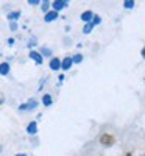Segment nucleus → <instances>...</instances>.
I'll list each match as a JSON object with an SVG mask.
<instances>
[{
	"label": "nucleus",
	"mask_w": 145,
	"mask_h": 156,
	"mask_svg": "<svg viewBox=\"0 0 145 156\" xmlns=\"http://www.w3.org/2000/svg\"><path fill=\"white\" fill-rule=\"evenodd\" d=\"M100 144H101L103 147H112V145L115 144V137H114L112 134L104 133V134H101V137H100Z\"/></svg>",
	"instance_id": "nucleus-1"
},
{
	"label": "nucleus",
	"mask_w": 145,
	"mask_h": 156,
	"mask_svg": "<svg viewBox=\"0 0 145 156\" xmlns=\"http://www.w3.org/2000/svg\"><path fill=\"white\" fill-rule=\"evenodd\" d=\"M72 58L70 56H65L62 61H61V69H64V70H69L70 67H72Z\"/></svg>",
	"instance_id": "nucleus-2"
},
{
	"label": "nucleus",
	"mask_w": 145,
	"mask_h": 156,
	"mask_svg": "<svg viewBox=\"0 0 145 156\" xmlns=\"http://www.w3.org/2000/svg\"><path fill=\"white\" fill-rule=\"evenodd\" d=\"M51 5H53V11L58 12L59 9H62V8L67 6V2H65V0H56V2H53Z\"/></svg>",
	"instance_id": "nucleus-3"
},
{
	"label": "nucleus",
	"mask_w": 145,
	"mask_h": 156,
	"mask_svg": "<svg viewBox=\"0 0 145 156\" xmlns=\"http://www.w3.org/2000/svg\"><path fill=\"white\" fill-rule=\"evenodd\" d=\"M50 69L51 70H58V69H61V61L58 59V58H53L50 61Z\"/></svg>",
	"instance_id": "nucleus-4"
},
{
	"label": "nucleus",
	"mask_w": 145,
	"mask_h": 156,
	"mask_svg": "<svg viewBox=\"0 0 145 156\" xmlns=\"http://www.w3.org/2000/svg\"><path fill=\"white\" fill-rule=\"evenodd\" d=\"M58 17V12L56 11H50V12H47V14H45V22H51V20H55Z\"/></svg>",
	"instance_id": "nucleus-5"
},
{
	"label": "nucleus",
	"mask_w": 145,
	"mask_h": 156,
	"mask_svg": "<svg viewBox=\"0 0 145 156\" xmlns=\"http://www.w3.org/2000/svg\"><path fill=\"white\" fill-rule=\"evenodd\" d=\"M30 58H31V59H34V61H36V64H41V62H42V56L39 55L37 51H31V53H30Z\"/></svg>",
	"instance_id": "nucleus-6"
},
{
	"label": "nucleus",
	"mask_w": 145,
	"mask_h": 156,
	"mask_svg": "<svg viewBox=\"0 0 145 156\" xmlns=\"http://www.w3.org/2000/svg\"><path fill=\"white\" fill-rule=\"evenodd\" d=\"M92 17H94V14H92V11H84L83 14H81V20H84V22L92 20Z\"/></svg>",
	"instance_id": "nucleus-7"
},
{
	"label": "nucleus",
	"mask_w": 145,
	"mask_h": 156,
	"mask_svg": "<svg viewBox=\"0 0 145 156\" xmlns=\"http://www.w3.org/2000/svg\"><path fill=\"white\" fill-rule=\"evenodd\" d=\"M8 72H9V64H8V62L0 64V73H2V75H6Z\"/></svg>",
	"instance_id": "nucleus-8"
},
{
	"label": "nucleus",
	"mask_w": 145,
	"mask_h": 156,
	"mask_svg": "<svg viewBox=\"0 0 145 156\" xmlns=\"http://www.w3.org/2000/svg\"><path fill=\"white\" fill-rule=\"evenodd\" d=\"M31 108H36V101H30V103H27V105H22V106H20L22 111H25V109H31Z\"/></svg>",
	"instance_id": "nucleus-9"
},
{
	"label": "nucleus",
	"mask_w": 145,
	"mask_h": 156,
	"mask_svg": "<svg viewBox=\"0 0 145 156\" xmlns=\"http://www.w3.org/2000/svg\"><path fill=\"white\" fill-rule=\"evenodd\" d=\"M36 126H37L36 122H31V123L28 125V128H27V131H28L30 134H34V133H36Z\"/></svg>",
	"instance_id": "nucleus-10"
},
{
	"label": "nucleus",
	"mask_w": 145,
	"mask_h": 156,
	"mask_svg": "<svg viewBox=\"0 0 145 156\" xmlns=\"http://www.w3.org/2000/svg\"><path fill=\"white\" fill-rule=\"evenodd\" d=\"M42 103H44L45 106H50V105H51V97H50L48 94H45V95L42 97Z\"/></svg>",
	"instance_id": "nucleus-11"
},
{
	"label": "nucleus",
	"mask_w": 145,
	"mask_h": 156,
	"mask_svg": "<svg viewBox=\"0 0 145 156\" xmlns=\"http://www.w3.org/2000/svg\"><path fill=\"white\" fill-rule=\"evenodd\" d=\"M123 6L131 9V8H134V2H131V0H126V2H123Z\"/></svg>",
	"instance_id": "nucleus-12"
},
{
	"label": "nucleus",
	"mask_w": 145,
	"mask_h": 156,
	"mask_svg": "<svg viewBox=\"0 0 145 156\" xmlns=\"http://www.w3.org/2000/svg\"><path fill=\"white\" fill-rule=\"evenodd\" d=\"M20 14L19 11H16V12H11V14H8V19H11V20H14V19H17V16Z\"/></svg>",
	"instance_id": "nucleus-13"
},
{
	"label": "nucleus",
	"mask_w": 145,
	"mask_h": 156,
	"mask_svg": "<svg viewBox=\"0 0 145 156\" xmlns=\"http://www.w3.org/2000/svg\"><path fill=\"white\" fill-rule=\"evenodd\" d=\"M92 27H94L92 23H86V27H84V30H83V31H84L86 34H89V33H90V30H92Z\"/></svg>",
	"instance_id": "nucleus-14"
},
{
	"label": "nucleus",
	"mask_w": 145,
	"mask_h": 156,
	"mask_svg": "<svg viewBox=\"0 0 145 156\" xmlns=\"http://www.w3.org/2000/svg\"><path fill=\"white\" fill-rule=\"evenodd\" d=\"M100 22H101L100 16H94V19H92V22H90V23H92V25H98Z\"/></svg>",
	"instance_id": "nucleus-15"
},
{
	"label": "nucleus",
	"mask_w": 145,
	"mask_h": 156,
	"mask_svg": "<svg viewBox=\"0 0 145 156\" xmlns=\"http://www.w3.org/2000/svg\"><path fill=\"white\" fill-rule=\"evenodd\" d=\"M81 59H83V56H81V55H76V56H73V58H72V62H81Z\"/></svg>",
	"instance_id": "nucleus-16"
},
{
	"label": "nucleus",
	"mask_w": 145,
	"mask_h": 156,
	"mask_svg": "<svg viewBox=\"0 0 145 156\" xmlns=\"http://www.w3.org/2000/svg\"><path fill=\"white\" fill-rule=\"evenodd\" d=\"M48 5H50L48 2H44V3H42V9H44V11H47V9H48Z\"/></svg>",
	"instance_id": "nucleus-17"
},
{
	"label": "nucleus",
	"mask_w": 145,
	"mask_h": 156,
	"mask_svg": "<svg viewBox=\"0 0 145 156\" xmlns=\"http://www.w3.org/2000/svg\"><path fill=\"white\" fill-rule=\"evenodd\" d=\"M140 55H142V56H143V58H145V47H143V48H142V51H140Z\"/></svg>",
	"instance_id": "nucleus-18"
},
{
	"label": "nucleus",
	"mask_w": 145,
	"mask_h": 156,
	"mask_svg": "<svg viewBox=\"0 0 145 156\" xmlns=\"http://www.w3.org/2000/svg\"><path fill=\"white\" fill-rule=\"evenodd\" d=\"M16 156H27V154H23V153H20V154H16Z\"/></svg>",
	"instance_id": "nucleus-19"
},
{
	"label": "nucleus",
	"mask_w": 145,
	"mask_h": 156,
	"mask_svg": "<svg viewBox=\"0 0 145 156\" xmlns=\"http://www.w3.org/2000/svg\"><path fill=\"white\" fill-rule=\"evenodd\" d=\"M125 156H133V154H131V153H126V154H125Z\"/></svg>",
	"instance_id": "nucleus-20"
},
{
	"label": "nucleus",
	"mask_w": 145,
	"mask_h": 156,
	"mask_svg": "<svg viewBox=\"0 0 145 156\" xmlns=\"http://www.w3.org/2000/svg\"><path fill=\"white\" fill-rule=\"evenodd\" d=\"M140 156H145V153H143V154H140Z\"/></svg>",
	"instance_id": "nucleus-21"
}]
</instances>
